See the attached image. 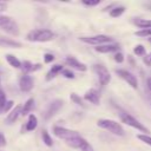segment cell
<instances>
[{"label": "cell", "mask_w": 151, "mask_h": 151, "mask_svg": "<svg viewBox=\"0 0 151 151\" xmlns=\"http://www.w3.org/2000/svg\"><path fill=\"white\" fill-rule=\"evenodd\" d=\"M55 37V34L47 28H35L32 29L27 33L26 39L28 41H33V42H46V41H51L53 40Z\"/></svg>", "instance_id": "6da1fadb"}, {"label": "cell", "mask_w": 151, "mask_h": 151, "mask_svg": "<svg viewBox=\"0 0 151 151\" xmlns=\"http://www.w3.org/2000/svg\"><path fill=\"white\" fill-rule=\"evenodd\" d=\"M97 126H99L100 129H104L116 136H124L125 134V130L124 127L122 126V124H119L118 122L116 120H112V119H99L97 122Z\"/></svg>", "instance_id": "7a4b0ae2"}, {"label": "cell", "mask_w": 151, "mask_h": 151, "mask_svg": "<svg viewBox=\"0 0 151 151\" xmlns=\"http://www.w3.org/2000/svg\"><path fill=\"white\" fill-rule=\"evenodd\" d=\"M118 114H119V118H120L122 123H124V124H126L127 126H131V127H133V129H136V130H138V131H140V132H144L145 134L149 133V129H147L146 126H144L138 119H136V118H134L133 116H131L130 113L124 112V111H120Z\"/></svg>", "instance_id": "3957f363"}, {"label": "cell", "mask_w": 151, "mask_h": 151, "mask_svg": "<svg viewBox=\"0 0 151 151\" xmlns=\"http://www.w3.org/2000/svg\"><path fill=\"white\" fill-rule=\"evenodd\" d=\"M0 28L4 32H6L13 37L19 35V26H18L17 21L14 19H12L11 17L0 14Z\"/></svg>", "instance_id": "277c9868"}, {"label": "cell", "mask_w": 151, "mask_h": 151, "mask_svg": "<svg viewBox=\"0 0 151 151\" xmlns=\"http://www.w3.org/2000/svg\"><path fill=\"white\" fill-rule=\"evenodd\" d=\"M79 40L85 42V44L96 45V46H100V45L112 42V38L109 37V35H105V34H98V35H91V37H80Z\"/></svg>", "instance_id": "5b68a950"}, {"label": "cell", "mask_w": 151, "mask_h": 151, "mask_svg": "<svg viewBox=\"0 0 151 151\" xmlns=\"http://www.w3.org/2000/svg\"><path fill=\"white\" fill-rule=\"evenodd\" d=\"M93 70H94L97 77H98V80H99V83H100V85L103 87L106 86L111 81V74H110L109 70L104 65L96 64V65H93Z\"/></svg>", "instance_id": "8992f818"}, {"label": "cell", "mask_w": 151, "mask_h": 151, "mask_svg": "<svg viewBox=\"0 0 151 151\" xmlns=\"http://www.w3.org/2000/svg\"><path fill=\"white\" fill-rule=\"evenodd\" d=\"M53 133H54L58 138L65 140V143H66L67 140H70V139H72V138H74L76 136L79 134L77 131L70 130V129H66V127H63V126H54V127H53Z\"/></svg>", "instance_id": "52a82bcc"}, {"label": "cell", "mask_w": 151, "mask_h": 151, "mask_svg": "<svg viewBox=\"0 0 151 151\" xmlns=\"http://www.w3.org/2000/svg\"><path fill=\"white\" fill-rule=\"evenodd\" d=\"M116 73L118 74V77H120L122 79H124L132 88H134V90L138 88V79H137V77L133 73H131L127 70H123V68L116 70Z\"/></svg>", "instance_id": "ba28073f"}, {"label": "cell", "mask_w": 151, "mask_h": 151, "mask_svg": "<svg viewBox=\"0 0 151 151\" xmlns=\"http://www.w3.org/2000/svg\"><path fill=\"white\" fill-rule=\"evenodd\" d=\"M34 86V81H33V78L27 74V73H24L20 78H19V88L22 91V92H29Z\"/></svg>", "instance_id": "9c48e42d"}, {"label": "cell", "mask_w": 151, "mask_h": 151, "mask_svg": "<svg viewBox=\"0 0 151 151\" xmlns=\"http://www.w3.org/2000/svg\"><path fill=\"white\" fill-rule=\"evenodd\" d=\"M61 106H63V100H60V99H55L52 103H50L48 106H47V109H46V111H45V113H44L45 119L52 118L61 109Z\"/></svg>", "instance_id": "30bf717a"}, {"label": "cell", "mask_w": 151, "mask_h": 151, "mask_svg": "<svg viewBox=\"0 0 151 151\" xmlns=\"http://www.w3.org/2000/svg\"><path fill=\"white\" fill-rule=\"evenodd\" d=\"M65 63H66L68 66H71L72 68L78 70V71H81V72H85V71L87 70V66H86L85 64L80 63L77 58H74V57H72V55H67V57L65 58Z\"/></svg>", "instance_id": "8fae6325"}, {"label": "cell", "mask_w": 151, "mask_h": 151, "mask_svg": "<svg viewBox=\"0 0 151 151\" xmlns=\"http://www.w3.org/2000/svg\"><path fill=\"white\" fill-rule=\"evenodd\" d=\"M84 99L86 101H90L94 105H99L100 104V96H99V92L96 90V88H90L85 92L84 94Z\"/></svg>", "instance_id": "7c38bea8"}, {"label": "cell", "mask_w": 151, "mask_h": 151, "mask_svg": "<svg viewBox=\"0 0 151 151\" xmlns=\"http://www.w3.org/2000/svg\"><path fill=\"white\" fill-rule=\"evenodd\" d=\"M21 111H22V105L18 104L17 106H14V109H12V111L8 113L7 118H6V123L9 125V124H13L19 116H21Z\"/></svg>", "instance_id": "4fadbf2b"}, {"label": "cell", "mask_w": 151, "mask_h": 151, "mask_svg": "<svg viewBox=\"0 0 151 151\" xmlns=\"http://www.w3.org/2000/svg\"><path fill=\"white\" fill-rule=\"evenodd\" d=\"M119 50V45L118 44H105V45H100V46H97L96 47V51L99 52V53H111V52H118Z\"/></svg>", "instance_id": "5bb4252c"}, {"label": "cell", "mask_w": 151, "mask_h": 151, "mask_svg": "<svg viewBox=\"0 0 151 151\" xmlns=\"http://www.w3.org/2000/svg\"><path fill=\"white\" fill-rule=\"evenodd\" d=\"M0 46H5V47H12V48H20L21 47V42L9 39V38H4L0 37Z\"/></svg>", "instance_id": "9a60e30c"}, {"label": "cell", "mask_w": 151, "mask_h": 151, "mask_svg": "<svg viewBox=\"0 0 151 151\" xmlns=\"http://www.w3.org/2000/svg\"><path fill=\"white\" fill-rule=\"evenodd\" d=\"M41 67V65L40 64H35V65H33L31 61H28V60H25L22 64H21V68H22V71L25 72V73H31V72H34V71H38L39 68Z\"/></svg>", "instance_id": "2e32d148"}, {"label": "cell", "mask_w": 151, "mask_h": 151, "mask_svg": "<svg viewBox=\"0 0 151 151\" xmlns=\"http://www.w3.org/2000/svg\"><path fill=\"white\" fill-rule=\"evenodd\" d=\"M63 70H64L63 65H60V64H55V65H53V66L51 67V70L47 72V74H46V80L50 81L51 79H53L54 77H57L58 73L63 72Z\"/></svg>", "instance_id": "e0dca14e"}, {"label": "cell", "mask_w": 151, "mask_h": 151, "mask_svg": "<svg viewBox=\"0 0 151 151\" xmlns=\"http://www.w3.org/2000/svg\"><path fill=\"white\" fill-rule=\"evenodd\" d=\"M38 126V118L35 114L31 113L28 114V119H27V123H26V131H33L35 130Z\"/></svg>", "instance_id": "ac0fdd59"}, {"label": "cell", "mask_w": 151, "mask_h": 151, "mask_svg": "<svg viewBox=\"0 0 151 151\" xmlns=\"http://www.w3.org/2000/svg\"><path fill=\"white\" fill-rule=\"evenodd\" d=\"M5 58H6L7 63H8L13 68H20V67H21V64H22V63H21L15 55H13V54H6Z\"/></svg>", "instance_id": "d6986e66"}, {"label": "cell", "mask_w": 151, "mask_h": 151, "mask_svg": "<svg viewBox=\"0 0 151 151\" xmlns=\"http://www.w3.org/2000/svg\"><path fill=\"white\" fill-rule=\"evenodd\" d=\"M34 107V99L29 98L26 100V103L22 105V111H21V116H27Z\"/></svg>", "instance_id": "ffe728a7"}, {"label": "cell", "mask_w": 151, "mask_h": 151, "mask_svg": "<svg viewBox=\"0 0 151 151\" xmlns=\"http://www.w3.org/2000/svg\"><path fill=\"white\" fill-rule=\"evenodd\" d=\"M134 24L142 28V29H146V28H151V20L149 19H137L134 21Z\"/></svg>", "instance_id": "44dd1931"}, {"label": "cell", "mask_w": 151, "mask_h": 151, "mask_svg": "<svg viewBox=\"0 0 151 151\" xmlns=\"http://www.w3.org/2000/svg\"><path fill=\"white\" fill-rule=\"evenodd\" d=\"M124 12H125V7H124V6H116V7H113V8L110 11V17H112V18H118V17H120Z\"/></svg>", "instance_id": "7402d4cb"}, {"label": "cell", "mask_w": 151, "mask_h": 151, "mask_svg": "<svg viewBox=\"0 0 151 151\" xmlns=\"http://www.w3.org/2000/svg\"><path fill=\"white\" fill-rule=\"evenodd\" d=\"M41 137H42V142L45 143L46 146H52L53 145V139H52V137L50 136V133L46 130H42Z\"/></svg>", "instance_id": "603a6c76"}, {"label": "cell", "mask_w": 151, "mask_h": 151, "mask_svg": "<svg viewBox=\"0 0 151 151\" xmlns=\"http://www.w3.org/2000/svg\"><path fill=\"white\" fill-rule=\"evenodd\" d=\"M70 98H71V100H72L73 103H76L77 105H79V106H81V107H85V106H86L85 103H84V100H83V98H80L77 93H71Z\"/></svg>", "instance_id": "cb8c5ba5"}, {"label": "cell", "mask_w": 151, "mask_h": 151, "mask_svg": "<svg viewBox=\"0 0 151 151\" xmlns=\"http://www.w3.org/2000/svg\"><path fill=\"white\" fill-rule=\"evenodd\" d=\"M7 103V97H6V93H5V91L1 88V86H0V112L2 111V109H4V106H5V104Z\"/></svg>", "instance_id": "d4e9b609"}, {"label": "cell", "mask_w": 151, "mask_h": 151, "mask_svg": "<svg viewBox=\"0 0 151 151\" xmlns=\"http://www.w3.org/2000/svg\"><path fill=\"white\" fill-rule=\"evenodd\" d=\"M134 35H137V37H142V38H145V37H151V28H146V29L136 31V32H134Z\"/></svg>", "instance_id": "484cf974"}, {"label": "cell", "mask_w": 151, "mask_h": 151, "mask_svg": "<svg viewBox=\"0 0 151 151\" xmlns=\"http://www.w3.org/2000/svg\"><path fill=\"white\" fill-rule=\"evenodd\" d=\"M80 151H94V149H93V146L86 140V139H84V142L81 143V145H80V149H79Z\"/></svg>", "instance_id": "4316f807"}, {"label": "cell", "mask_w": 151, "mask_h": 151, "mask_svg": "<svg viewBox=\"0 0 151 151\" xmlns=\"http://www.w3.org/2000/svg\"><path fill=\"white\" fill-rule=\"evenodd\" d=\"M137 138H138L139 140H142L143 143H145V144H147V145L151 146V136L143 133V134H137Z\"/></svg>", "instance_id": "83f0119b"}, {"label": "cell", "mask_w": 151, "mask_h": 151, "mask_svg": "<svg viewBox=\"0 0 151 151\" xmlns=\"http://www.w3.org/2000/svg\"><path fill=\"white\" fill-rule=\"evenodd\" d=\"M133 53L136 55H145V47L143 45H137L133 48Z\"/></svg>", "instance_id": "f1b7e54d"}, {"label": "cell", "mask_w": 151, "mask_h": 151, "mask_svg": "<svg viewBox=\"0 0 151 151\" xmlns=\"http://www.w3.org/2000/svg\"><path fill=\"white\" fill-rule=\"evenodd\" d=\"M100 2H101L100 0H83V1H81V4L85 5V6H87V7L97 6V5H99Z\"/></svg>", "instance_id": "f546056e"}, {"label": "cell", "mask_w": 151, "mask_h": 151, "mask_svg": "<svg viewBox=\"0 0 151 151\" xmlns=\"http://www.w3.org/2000/svg\"><path fill=\"white\" fill-rule=\"evenodd\" d=\"M13 105H14V101L13 100H7V103L5 104V106H4V109H2V111H1V113H6V112H11L12 111V109H13Z\"/></svg>", "instance_id": "4dcf8cb0"}, {"label": "cell", "mask_w": 151, "mask_h": 151, "mask_svg": "<svg viewBox=\"0 0 151 151\" xmlns=\"http://www.w3.org/2000/svg\"><path fill=\"white\" fill-rule=\"evenodd\" d=\"M61 74H63L65 78H67V79H74V73H73L71 70H63Z\"/></svg>", "instance_id": "1f68e13d"}, {"label": "cell", "mask_w": 151, "mask_h": 151, "mask_svg": "<svg viewBox=\"0 0 151 151\" xmlns=\"http://www.w3.org/2000/svg\"><path fill=\"white\" fill-rule=\"evenodd\" d=\"M113 59H114V61L116 63H123L124 61V55H123V53L122 52H117L116 54H114V57H113Z\"/></svg>", "instance_id": "d6a6232c"}, {"label": "cell", "mask_w": 151, "mask_h": 151, "mask_svg": "<svg viewBox=\"0 0 151 151\" xmlns=\"http://www.w3.org/2000/svg\"><path fill=\"white\" fill-rule=\"evenodd\" d=\"M54 60V55L52 54V53H45V55H44V61L46 63V64H50V63H52Z\"/></svg>", "instance_id": "836d02e7"}, {"label": "cell", "mask_w": 151, "mask_h": 151, "mask_svg": "<svg viewBox=\"0 0 151 151\" xmlns=\"http://www.w3.org/2000/svg\"><path fill=\"white\" fill-rule=\"evenodd\" d=\"M144 63H145L146 65H149V66H151V53L144 57Z\"/></svg>", "instance_id": "e575fe53"}, {"label": "cell", "mask_w": 151, "mask_h": 151, "mask_svg": "<svg viewBox=\"0 0 151 151\" xmlns=\"http://www.w3.org/2000/svg\"><path fill=\"white\" fill-rule=\"evenodd\" d=\"M6 145V137L0 132V146H5Z\"/></svg>", "instance_id": "d590c367"}, {"label": "cell", "mask_w": 151, "mask_h": 151, "mask_svg": "<svg viewBox=\"0 0 151 151\" xmlns=\"http://www.w3.org/2000/svg\"><path fill=\"white\" fill-rule=\"evenodd\" d=\"M6 8H7V4L4 2V1H0V12L6 11Z\"/></svg>", "instance_id": "8d00e7d4"}, {"label": "cell", "mask_w": 151, "mask_h": 151, "mask_svg": "<svg viewBox=\"0 0 151 151\" xmlns=\"http://www.w3.org/2000/svg\"><path fill=\"white\" fill-rule=\"evenodd\" d=\"M147 88L151 91V77L147 79Z\"/></svg>", "instance_id": "74e56055"}, {"label": "cell", "mask_w": 151, "mask_h": 151, "mask_svg": "<svg viewBox=\"0 0 151 151\" xmlns=\"http://www.w3.org/2000/svg\"><path fill=\"white\" fill-rule=\"evenodd\" d=\"M149 42H151V38H149Z\"/></svg>", "instance_id": "f35d334b"}]
</instances>
